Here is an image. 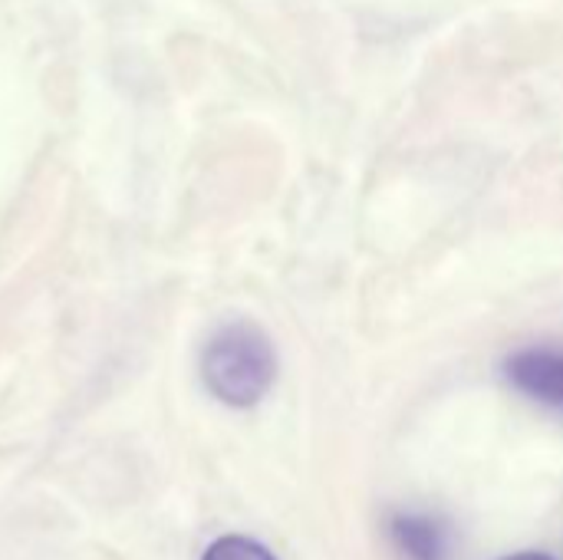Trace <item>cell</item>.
<instances>
[{
    "label": "cell",
    "instance_id": "6da1fadb",
    "mask_svg": "<svg viewBox=\"0 0 563 560\" xmlns=\"http://www.w3.org/2000/svg\"><path fill=\"white\" fill-rule=\"evenodd\" d=\"M201 380L224 406L251 409L277 380V350L254 320H228L201 350Z\"/></svg>",
    "mask_w": 563,
    "mask_h": 560
},
{
    "label": "cell",
    "instance_id": "7a4b0ae2",
    "mask_svg": "<svg viewBox=\"0 0 563 560\" xmlns=\"http://www.w3.org/2000/svg\"><path fill=\"white\" fill-rule=\"evenodd\" d=\"M505 380L528 399L563 409V350L531 347L518 350L505 360Z\"/></svg>",
    "mask_w": 563,
    "mask_h": 560
},
{
    "label": "cell",
    "instance_id": "3957f363",
    "mask_svg": "<svg viewBox=\"0 0 563 560\" xmlns=\"http://www.w3.org/2000/svg\"><path fill=\"white\" fill-rule=\"evenodd\" d=\"M386 531L402 560H449V528L432 515L399 512L389 518Z\"/></svg>",
    "mask_w": 563,
    "mask_h": 560
},
{
    "label": "cell",
    "instance_id": "277c9868",
    "mask_svg": "<svg viewBox=\"0 0 563 560\" xmlns=\"http://www.w3.org/2000/svg\"><path fill=\"white\" fill-rule=\"evenodd\" d=\"M201 560H277L261 541L244 535H224L218 538Z\"/></svg>",
    "mask_w": 563,
    "mask_h": 560
},
{
    "label": "cell",
    "instance_id": "5b68a950",
    "mask_svg": "<svg viewBox=\"0 0 563 560\" xmlns=\"http://www.w3.org/2000/svg\"><path fill=\"white\" fill-rule=\"evenodd\" d=\"M505 560H554V558H548V554H534V551H528V554H515V558H505Z\"/></svg>",
    "mask_w": 563,
    "mask_h": 560
}]
</instances>
